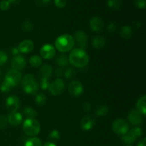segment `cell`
<instances>
[{
  "mask_svg": "<svg viewBox=\"0 0 146 146\" xmlns=\"http://www.w3.org/2000/svg\"><path fill=\"white\" fill-rule=\"evenodd\" d=\"M137 110L141 113L143 115H145L146 113V96L143 95L138 99L136 104Z\"/></svg>",
  "mask_w": 146,
  "mask_h": 146,
  "instance_id": "ffe728a7",
  "label": "cell"
},
{
  "mask_svg": "<svg viewBox=\"0 0 146 146\" xmlns=\"http://www.w3.org/2000/svg\"><path fill=\"white\" fill-rule=\"evenodd\" d=\"M55 76L57 77H60L62 76L63 74V71L61 68H58L55 70Z\"/></svg>",
  "mask_w": 146,
  "mask_h": 146,
  "instance_id": "ee69618b",
  "label": "cell"
},
{
  "mask_svg": "<svg viewBox=\"0 0 146 146\" xmlns=\"http://www.w3.org/2000/svg\"><path fill=\"white\" fill-rule=\"evenodd\" d=\"M50 2H51V0H36V3L41 7L48 5Z\"/></svg>",
  "mask_w": 146,
  "mask_h": 146,
  "instance_id": "b9f144b4",
  "label": "cell"
},
{
  "mask_svg": "<svg viewBox=\"0 0 146 146\" xmlns=\"http://www.w3.org/2000/svg\"><path fill=\"white\" fill-rule=\"evenodd\" d=\"M17 48L19 52L23 53V54H28L33 51L34 48V44L31 40L25 39L20 43Z\"/></svg>",
  "mask_w": 146,
  "mask_h": 146,
  "instance_id": "e0dca14e",
  "label": "cell"
},
{
  "mask_svg": "<svg viewBox=\"0 0 146 146\" xmlns=\"http://www.w3.org/2000/svg\"><path fill=\"white\" fill-rule=\"evenodd\" d=\"M75 44L74 37L69 34H64L56 39L55 47L60 52H68L71 51Z\"/></svg>",
  "mask_w": 146,
  "mask_h": 146,
  "instance_id": "7a4b0ae2",
  "label": "cell"
},
{
  "mask_svg": "<svg viewBox=\"0 0 146 146\" xmlns=\"http://www.w3.org/2000/svg\"><path fill=\"white\" fill-rule=\"evenodd\" d=\"M33 27H34V24L31 21H29V20L24 21L21 24V29L24 31H31L33 29Z\"/></svg>",
  "mask_w": 146,
  "mask_h": 146,
  "instance_id": "1f68e13d",
  "label": "cell"
},
{
  "mask_svg": "<svg viewBox=\"0 0 146 146\" xmlns=\"http://www.w3.org/2000/svg\"><path fill=\"white\" fill-rule=\"evenodd\" d=\"M83 109L86 112H88V111H91V104L88 102H86L83 104Z\"/></svg>",
  "mask_w": 146,
  "mask_h": 146,
  "instance_id": "7bdbcfd3",
  "label": "cell"
},
{
  "mask_svg": "<svg viewBox=\"0 0 146 146\" xmlns=\"http://www.w3.org/2000/svg\"><path fill=\"white\" fill-rule=\"evenodd\" d=\"M68 92L74 97H78L84 92V86L78 81H74L68 85Z\"/></svg>",
  "mask_w": 146,
  "mask_h": 146,
  "instance_id": "ba28073f",
  "label": "cell"
},
{
  "mask_svg": "<svg viewBox=\"0 0 146 146\" xmlns=\"http://www.w3.org/2000/svg\"><path fill=\"white\" fill-rule=\"evenodd\" d=\"M0 77H1V71H0Z\"/></svg>",
  "mask_w": 146,
  "mask_h": 146,
  "instance_id": "681fc988",
  "label": "cell"
},
{
  "mask_svg": "<svg viewBox=\"0 0 146 146\" xmlns=\"http://www.w3.org/2000/svg\"><path fill=\"white\" fill-rule=\"evenodd\" d=\"M65 88V83L61 78L54 80L51 84H49L48 90L49 92L54 96H58L62 94Z\"/></svg>",
  "mask_w": 146,
  "mask_h": 146,
  "instance_id": "52a82bcc",
  "label": "cell"
},
{
  "mask_svg": "<svg viewBox=\"0 0 146 146\" xmlns=\"http://www.w3.org/2000/svg\"><path fill=\"white\" fill-rule=\"evenodd\" d=\"M54 4L58 8H64L66 6L67 0H54Z\"/></svg>",
  "mask_w": 146,
  "mask_h": 146,
  "instance_id": "f35d334b",
  "label": "cell"
},
{
  "mask_svg": "<svg viewBox=\"0 0 146 146\" xmlns=\"http://www.w3.org/2000/svg\"><path fill=\"white\" fill-rule=\"evenodd\" d=\"M7 121H8V123H9V124H11L13 126H18L22 121V115L17 111L11 112L9 115Z\"/></svg>",
  "mask_w": 146,
  "mask_h": 146,
  "instance_id": "ac0fdd59",
  "label": "cell"
},
{
  "mask_svg": "<svg viewBox=\"0 0 146 146\" xmlns=\"http://www.w3.org/2000/svg\"><path fill=\"white\" fill-rule=\"evenodd\" d=\"M128 121L131 124L133 125H139L142 124L143 121V114L138 110H132L128 113Z\"/></svg>",
  "mask_w": 146,
  "mask_h": 146,
  "instance_id": "7c38bea8",
  "label": "cell"
},
{
  "mask_svg": "<svg viewBox=\"0 0 146 146\" xmlns=\"http://www.w3.org/2000/svg\"><path fill=\"white\" fill-rule=\"evenodd\" d=\"M137 146H146V141L145 138H143V140H141L139 143H138V145Z\"/></svg>",
  "mask_w": 146,
  "mask_h": 146,
  "instance_id": "bcb514c9",
  "label": "cell"
},
{
  "mask_svg": "<svg viewBox=\"0 0 146 146\" xmlns=\"http://www.w3.org/2000/svg\"><path fill=\"white\" fill-rule=\"evenodd\" d=\"M133 34V31L132 27L130 26H124L120 31V34H121V37L125 39H128L131 38Z\"/></svg>",
  "mask_w": 146,
  "mask_h": 146,
  "instance_id": "44dd1931",
  "label": "cell"
},
{
  "mask_svg": "<svg viewBox=\"0 0 146 146\" xmlns=\"http://www.w3.org/2000/svg\"><path fill=\"white\" fill-rule=\"evenodd\" d=\"M48 138H49L51 141H58L61 138V135H60V133L58 132L57 130H53L51 132H50V133L48 134Z\"/></svg>",
  "mask_w": 146,
  "mask_h": 146,
  "instance_id": "d6a6232c",
  "label": "cell"
},
{
  "mask_svg": "<svg viewBox=\"0 0 146 146\" xmlns=\"http://www.w3.org/2000/svg\"><path fill=\"white\" fill-rule=\"evenodd\" d=\"M112 130L115 133L120 135L126 134L129 131L128 123L123 118L116 119L112 124Z\"/></svg>",
  "mask_w": 146,
  "mask_h": 146,
  "instance_id": "5b68a950",
  "label": "cell"
},
{
  "mask_svg": "<svg viewBox=\"0 0 146 146\" xmlns=\"http://www.w3.org/2000/svg\"><path fill=\"white\" fill-rule=\"evenodd\" d=\"M24 146H42V143L39 138L36 137H32L29 138L24 143Z\"/></svg>",
  "mask_w": 146,
  "mask_h": 146,
  "instance_id": "d4e9b609",
  "label": "cell"
},
{
  "mask_svg": "<svg viewBox=\"0 0 146 146\" xmlns=\"http://www.w3.org/2000/svg\"><path fill=\"white\" fill-rule=\"evenodd\" d=\"M12 88H14V87H13L9 83L4 81V82H3V84H1V87H0V89H1V91L2 93H8L11 91Z\"/></svg>",
  "mask_w": 146,
  "mask_h": 146,
  "instance_id": "836d02e7",
  "label": "cell"
},
{
  "mask_svg": "<svg viewBox=\"0 0 146 146\" xmlns=\"http://www.w3.org/2000/svg\"><path fill=\"white\" fill-rule=\"evenodd\" d=\"M68 62L74 66L83 68L88 65L89 62V56L88 54L81 48H75L71 51L68 56Z\"/></svg>",
  "mask_w": 146,
  "mask_h": 146,
  "instance_id": "6da1fadb",
  "label": "cell"
},
{
  "mask_svg": "<svg viewBox=\"0 0 146 146\" xmlns=\"http://www.w3.org/2000/svg\"><path fill=\"white\" fill-rule=\"evenodd\" d=\"M135 139H137L138 138L141 137L143 135V129L140 127H135V128H132L130 131H128Z\"/></svg>",
  "mask_w": 146,
  "mask_h": 146,
  "instance_id": "f546056e",
  "label": "cell"
},
{
  "mask_svg": "<svg viewBox=\"0 0 146 146\" xmlns=\"http://www.w3.org/2000/svg\"><path fill=\"white\" fill-rule=\"evenodd\" d=\"M8 121H7V117L4 115H0V130L4 129L7 127Z\"/></svg>",
  "mask_w": 146,
  "mask_h": 146,
  "instance_id": "8d00e7d4",
  "label": "cell"
},
{
  "mask_svg": "<svg viewBox=\"0 0 146 146\" xmlns=\"http://www.w3.org/2000/svg\"><path fill=\"white\" fill-rule=\"evenodd\" d=\"M76 76V70L72 67H68L64 72V76L67 79L74 78Z\"/></svg>",
  "mask_w": 146,
  "mask_h": 146,
  "instance_id": "4dcf8cb0",
  "label": "cell"
},
{
  "mask_svg": "<svg viewBox=\"0 0 146 146\" xmlns=\"http://www.w3.org/2000/svg\"><path fill=\"white\" fill-rule=\"evenodd\" d=\"M53 74L52 67L48 64L42 66L38 71V78L40 80H48Z\"/></svg>",
  "mask_w": 146,
  "mask_h": 146,
  "instance_id": "9a60e30c",
  "label": "cell"
},
{
  "mask_svg": "<svg viewBox=\"0 0 146 146\" xmlns=\"http://www.w3.org/2000/svg\"><path fill=\"white\" fill-rule=\"evenodd\" d=\"M96 123L95 119L91 115H86L84 117L81 121V129L85 131H88L92 129Z\"/></svg>",
  "mask_w": 146,
  "mask_h": 146,
  "instance_id": "2e32d148",
  "label": "cell"
},
{
  "mask_svg": "<svg viewBox=\"0 0 146 146\" xmlns=\"http://www.w3.org/2000/svg\"><path fill=\"white\" fill-rule=\"evenodd\" d=\"M89 26L91 29L94 32H99L102 31L104 27V23L102 19L98 17H94L90 20Z\"/></svg>",
  "mask_w": 146,
  "mask_h": 146,
  "instance_id": "5bb4252c",
  "label": "cell"
},
{
  "mask_svg": "<svg viewBox=\"0 0 146 146\" xmlns=\"http://www.w3.org/2000/svg\"><path fill=\"white\" fill-rule=\"evenodd\" d=\"M125 146H132V145H125Z\"/></svg>",
  "mask_w": 146,
  "mask_h": 146,
  "instance_id": "f907efd6",
  "label": "cell"
},
{
  "mask_svg": "<svg viewBox=\"0 0 146 146\" xmlns=\"http://www.w3.org/2000/svg\"><path fill=\"white\" fill-rule=\"evenodd\" d=\"M40 55L44 59H51L56 55V48L51 44H45L40 50Z\"/></svg>",
  "mask_w": 146,
  "mask_h": 146,
  "instance_id": "30bf717a",
  "label": "cell"
},
{
  "mask_svg": "<svg viewBox=\"0 0 146 146\" xmlns=\"http://www.w3.org/2000/svg\"><path fill=\"white\" fill-rule=\"evenodd\" d=\"M74 41L79 46V48L85 50L87 47V41H88V36L85 31H78L75 33L74 37Z\"/></svg>",
  "mask_w": 146,
  "mask_h": 146,
  "instance_id": "9c48e42d",
  "label": "cell"
},
{
  "mask_svg": "<svg viewBox=\"0 0 146 146\" xmlns=\"http://www.w3.org/2000/svg\"><path fill=\"white\" fill-rule=\"evenodd\" d=\"M35 101L36 104L38 106H44L46 104V97L45 94H38V95H36L35 98Z\"/></svg>",
  "mask_w": 146,
  "mask_h": 146,
  "instance_id": "f1b7e54d",
  "label": "cell"
},
{
  "mask_svg": "<svg viewBox=\"0 0 146 146\" xmlns=\"http://www.w3.org/2000/svg\"><path fill=\"white\" fill-rule=\"evenodd\" d=\"M42 146H56V145L55 143H54L53 142H46Z\"/></svg>",
  "mask_w": 146,
  "mask_h": 146,
  "instance_id": "c3c4849f",
  "label": "cell"
},
{
  "mask_svg": "<svg viewBox=\"0 0 146 146\" xmlns=\"http://www.w3.org/2000/svg\"><path fill=\"white\" fill-rule=\"evenodd\" d=\"M8 61V55L3 50H0V66H4Z\"/></svg>",
  "mask_w": 146,
  "mask_h": 146,
  "instance_id": "e575fe53",
  "label": "cell"
},
{
  "mask_svg": "<svg viewBox=\"0 0 146 146\" xmlns=\"http://www.w3.org/2000/svg\"><path fill=\"white\" fill-rule=\"evenodd\" d=\"M19 51L18 48H13L12 49H11V54H12V55H14V56H16L19 55Z\"/></svg>",
  "mask_w": 146,
  "mask_h": 146,
  "instance_id": "f6af8a7d",
  "label": "cell"
},
{
  "mask_svg": "<svg viewBox=\"0 0 146 146\" xmlns=\"http://www.w3.org/2000/svg\"><path fill=\"white\" fill-rule=\"evenodd\" d=\"M23 113L26 117H27V118H36V117H37V115H38L36 111L34 108L29 106L26 107L23 110Z\"/></svg>",
  "mask_w": 146,
  "mask_h": 146,
  "instance_id": "cb8c5ba5",
  "label": "cell"
},
{
  "mask_svg": "<svg viewBox=\"0 0 146 146\" xmlns=\"http://www.w3.org/2000/svg\"><path fill=\"white\" fill-rule=\"evenodd\" d=\"M56 63L60 68H66L68 66V58L65 54H61L56 58Z\"/></svg>",
  "mask_w": 146,
  "mask_h": 146,
  "instance_id": "7402d4cb",
  "label": "cell"
},
{
  "mask_svg": "<svg viewBox=\"0 0 146 146\" xmlns=\"http://www.w3.org/2000/svg\"><path fill=\"white\" fill-rule=\"evenodd\" d=\"M93 46L97 49L102 48L106 44V39L102 36H96L92 40Z\"/></svg>",
  "mask_w": 146,
  "mask_h": 146,
  "instance_id": "d6986e66",
  "label": "cell"
},
{
  "mask_svg": "<svg viewBox=\"0 0 146 146\" xmlns=\"http://www.w3.org/2000/svg\"><path fill=\"white\" fill-rule=\"evenodd\" d=\"M116 28H117L116 24L113 22L110 23V24L108 25V31H109L110 33H111V34L115 32V30H116Z\"/></svg>",
  "mask_w": 146,
  "mask_h": 146,
  "instance_id": "60d3db41",
  "label": "cell"
},
{
  "mask_svg": "<svg viewBox=\"0 0 146 146\" xmlns=\"http://www.w3.org/2000/svg\"><path fill=\"white\" fill-rule=\"evenodd\" d=\"M121 140H122V141L124 143H125V144H127V145H131V144L133 143L136 139H135V138H134V137L133 136V135H131L129 132H128L126 134L122 135Z\"/></svg>",
  "mask_w": 146,
  "mask_h": 146,
  "instance_id": "83f0119b",
  "label": "cell"
},
{
  "mask_svg": "<svg viewBox=\"0 0 146 146\" xmlns=\"http://www.w3.org/2000/svg\"><path fill=\"white\" fill-rule=\"evenodd\" d=\"M41 130L39 122L35 118H27L23 123V131L24 133L29 136L38 135Z\"/></svg>",
  "mask_w": 146,
  "mask_h": 146,
  "instance_id": "277c9868",
  "label": "cell"
},
{
  "mask_svg": "<svg viewBox=\"0 0 146 146\" xmlns=\"http://www.w3.org/2000/svg\"><path fill=\"white\" fill-rule=\"evenodd\" d=\"M134 4L137 8L144 9L146 7V0H135Z\"/></svg>",
  "mask_w": 146,
  "mask_h": 146,
  "instance_id": "d590c367",
  "label": "cell"
},
{
  "mask_svg": "<svg viewBox=\"0 0 146 146\" xmlns=\"http://www.w3.org/2000/svg\"><path fill=\"white\" fill-rule=\"evenodd\" d=\"M108 111H109V110L106 106H99L96 109V115H98V116H104L108 113Z\"/></svg>",
  "mask_w": 146,
  "mask_h": 146,
  "instance_id": "484cf974",
  "label": "cell"
},
{
  "mask_svg": "<svg viewBox=\"0 0 146 146\" xmlns=\"http://www.w3.org/2000/svg\"><path fill=\"white\" fill-rule=\"evenodd\" d=\"M10 4H18L21 1V0H8Z\"/></svg>",
  "mask_w": 146,
  "mask_h": 146,
  "instance_id": "7dc6e473",
  "label": "cell"
},
{
  "mask_svg": "<svg viewBox=\"0 0 146 146\" xmlns=\"http://www.w3.org/2000/svg\"><path fill=\"white\" fill-rule=\"evenodd\" d=\"M6 106L10 112H16L20 106V100L17 96H10L6 100Z\"/></svg>",
  "mask_w": 146,
  "mask_h": 146,
  "instance_id": "8fae6325",
  "label": "cell"
},
{
  "mask_svg": "<svg viewBox=\"0 0 146 146\" xmlns=\"http://www.w3.org/2000/svg\"><path fill=\"white\" fill-rule=\"evenodd\" d=\"M21 79H22V77H21V73L14 69H11L8 71L4 78V81L9 83L13 87L18 86L21 81Z\"/></svg>",
  "mask_w": 146,
  "mask_h": 146,
  "instance_id": "8992f818",
  "label": "cell"
},
{
  "mask_svg": "<svg viewBox=\"0 0 146 146\" xmlns=\"http://www.w3.org/2000/svg\"><path fill=\"white\" fill-rule=\"evenodd\" d=\"M10 7V4L8 0H2L0 2V9L3 11H7L9 9Z\"/></svg>",
  "mask_w": 146,
  "mask_h": 146,
  "instance_id": "74e56055",
  "label": "cell"
},
{
  "mask_svg": "<svg viewBox=\"0 0 146 146\" xmlns=\"http://www.w3.org/2000/svg\"><path fill=\"white\" fill-rule=\"evenodd\" d=\"M26 66H27V60L21 55H17L14 56L11 61L12 69L20 71L24 69Z\"/></svg>",
  "mask_w": 146,
  "mask_h": 146,
  "instance_id": "4fadbf2b",
  "label": "cell"
},
{
  "mask_svg": "<svg viewBox=\"0 0 146 146\" xmlns=\"http://www.w3.org/2000/svg\"><path fill=\"white\" fill-rule=\"evenodd\" d=\"M121 0H108L107 1V5L112 9L118 10L121 7Z\"/></svg>",
  "mask_w": 146,
  "mask_h": 146,
  "instance_id": "4316f807",
  "label": "cell"
},
{
  "mask_svg": "<svg viewBox=\"0 0 146 146\" xmlns=\"http://www.w3.org/2000/svg\"><path fill=\"white\" fill-rule=\"evenodd\" d=\"M21 86L23 91L28 94H34L38 88V83L34 76L32 74H27L21 79Z\"/></svg>",
  "mask_w": 146,
  "mask_h": 146,
  "instance_id": "3957f363",
  "label": "cell"
},
{
  "mask_svg": "<svg viewBox=\"0 0 146 146\" xmlns=\"http://www.w3.org/2000/svg\"><path fill=\"white\" fill-rule=\"evenodd\" d=\"M29 64L34 68L39 67L42 64V58L40 56L33 55L29 58Z\"/></svg>",
  "mask_w": 146,
  "mask_h": 146,
  "instance_id": "603a6c76",
  "label": "cell"
},
{
  "mask_svg": "<svg viewBox=\"0 0 146 146\" xmlns=\"http://www.w3.org/2000/svg\"><path fill=\"white\" fill-rule=\"evenodd\" d=\"M40 86L44 90L48 89L49 82H48V80H40Z\"/></svg>",
  "mask_w": 146,
  "mask_h": 146,
  "instance_id": "ab89813d",
  "label": "cell"
}]
</instances>
